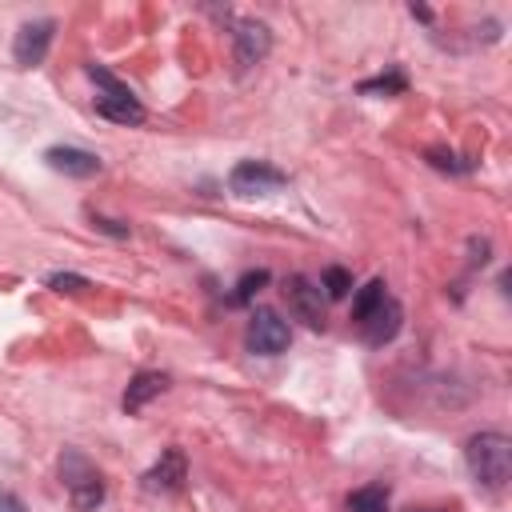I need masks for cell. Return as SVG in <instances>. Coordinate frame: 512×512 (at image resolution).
I'll return each instance as SVG.
<instances>
[{
    "instance_id": "3957f363",
    "label": "cell",
    "mask_w": 512,
    "mask_h": 512,
    "mask_svg": "<svg viewBox=\"0 0 512 512\" xmlns=\"http://www.w3.org/2000/svg\"><path fill=\"white\" fill-rule=\"evenodd\" d=\"M288 340H292V332H288V320H280V312L256 308L248 316V332H244L248 352H256V356H280L288 348Z\"/></svg>"
},
{
    "instance_id": "2e32d148",
    "label": "cell",
    "mask_w": 512,
    "mask_h": 512,
    "mask_svg": "<svg viewBox=\"0 0 512 512\" xmlns=\"http://www.w3.org/2000/svg\"><path fill=\"white\" fill-rule=\"evenodd\" d=\"M360 92H364V96H376V92H384V96H388V92H404V76H400V72H388V76L364 80Z\"/></svg>"
},
{
    "instance_id": "7402d4cb",
    "label": "cell",
    "mask_w": 512,
    "mask_h": 512,
    "mask_svg": "<svg viewBox=\"0 0 512 512\" xmlns=\"http://www.w3.org/2000/svg\"><path fill=\"white\" fill-rule=\"evenodd\" d=\"M408 512H444V508H408Z\"/></svg>"
},
{
    "instance_id": "4fadbf2b",
    "label": "cell",
    "mask_w": 512,
    "mask_h": 512,
    "mask_svg": "<svg viewBox=\"0 0 512 512\" xmlns=\"http://www.w3.org/2000/svg\"><path fill=\"white\" fill-rule=\"evenodd\" d=\"M348 512H388V484H364L348 496Z\"/></svg>"
},
{
    "instance_id": "ac0fdd59",
    "label": "cell",
    "mask_w": 512,
    "mask_h": 512,
    "mask_svg": "<svg viewBox=\"0 0 512 512\" xmlns=\"http://www.w3.org/2000/svg\"><path fill=\"white\" fill-rule=\"evenodd\" d=\"M48 288H56V292H84L88 280L76 276V272H52V276H48Z\"/></svg>"
},
{
    "instance_id": "9a60e30c",
    "label": "cell",
    "mask_w": 512,
    "mask_h": 512,
    "mask_svg": "<svg viewBox=\"0 0 512 512\" xmlns=\"http://www.w3.org/2000/svg\"><path fill=\"white\" fill-rule=\"evenodd\" d=\"M388 292H384V280H368L364 288H356V300H352V320H360V316H368L380 300H384Z\"/></svg>"
},
{
    "instance_id": "8fae6325",
    "label": "cell",
    "mask_w": 512,
    "mask_h": 512,
    "mask_svg": "<svg viewBox=\"0 0 512 512\" xmlns=\"http://www.w3.org/2000/svg\"><path fill=\"white\" fill-rule=\"evenodd\" d=\"M96 112H100L104 120H116V124H144V104L132 96V88L96 96Z\"/></svg>"
},
{
    "instance_id": "7c38bea8",
    "label": "cell",
    "mask_w": 512,
    "mask_h": 512,
    "mask_svg": "<svg viewBox=\"0 0 512 512\" xmlns=\"http://www.w3.org/2000/svg\"><path fill=\"white\" fill-rule=\"evenodd\" d=\"M168 388V376L164 372H136L124 388V412H140L152 396H160Z\"/></svg>"
},
{
    "instance_id": "8992f818",
    "label": "cell",
    "mask_w": 512,
    "mask_h": 512,
    "mask_svg": "<svg viewBox=\"0 0 512 512\" xmlns=\"http://www.w3.org/2000/svg\"><path fill=\"white\" fill-rule=\"evenodd\" d=\"M52 36H56V20H28V24H20V32L12 40L16 64H24V68L40 64L48 56V48H52Z\"/></svg>"
},
{
    "instance_id": "d6986e66",
    "label": "cell",
    "mask_w": 512,
    "mask_h": 512,
    "mask_svg": "<svg viewBox=\"0 0 512 512\" xmlns=\"http://www.w3.org/2000/svg\"><path fill=\"white\" fill-rule=\"evenodd\" d=\"M92 224H96L100 232H108V236H128V224H120V220H104V216H92Z\"/></svg>"
},
{
    "instance_id": "ba28073f",
    "label": "cell",
    "mask_w": 512,
    "mask_h": 512,
    "mask_svg": "<svg viewBox=\"0 0 512 512\" xmlns=\"http://www.w3.org/2000/svg\"><path fill=\"white\" fill-rule=\"evenodd\" d=\"M232 44H236V64H240V68H252V64H260V60L268 56L272 36H268V28L256 24V20H236V24H232Z\"/></svg>"
},
{
    "instance_id": "30bf717a",
    "label": "cell",
    "mask_w": 512,
    "mask_h": 512,
    "mask_svg": "<svg viewBox=\"0 0 512 512\" xmlns=\"http://www.w3.org/2000/svg\"><path fill=\"white\" fill-rule=\"evenodd\" d=\"M184 480H188V468H184V452L180 448H168L156 460V468L144 472V488L148 492H180Z\"/></svg>"
},
{
    "instance_id": "6da1fadb",
    "label": "cell",
    "mask_w": 512,
    "mask_h": 512,
    "mask_svg": "<svg viewBox=\"0 0 512 512\" xmlns=\"http://www.w3.org/2000/svg\"><path fill=\"white\" fill-rule=\"evenodd\" d=\"M472 476L484 488H504L512 476V440L504 432H476L464 448Z\"/></svg>"
},
{
    "instance_id": "e0dca14e",
    "label": "cell",
    "mask_w": 512,
    "mask_h": 512,
    "mask_svg": "<svg viewBox=\"0 0 512 512\" xmlns=\"http://www.w3.org/2000/svg\"><path fill=\"white\" fill-rule=\"evenodd\" d=\"M264 284H268V272H264V268L244 272V276H240V284H236V292H232V304H244V300H248L256 288H264Z\"/></svg>"
},
{
    "instance_id": "5bb4252c",
    "label": "cell",
    "mask_w": 512,
    "mask_h": 512,
    "mask_svg": "<svg viewBox=\"0 0 512 512\" xmlns=\"http://www.w3.org/2000/svg\"><path fill=\"white\" fill-rule=\"evenodd\" d=\"M320 288H324V296H328V300H344V296H348V288H352V272H348V268H340V264H332V268H324Z\"/></svg>"
},
{
    "instance_id": "277c9868",
    "label": "cell",
    "mask_w": 512,
    "mask_h": 512,
    "mask_svg": "<svg viewBox=\"0 0 512 512\" xmlns=\"http://www.w3.org/2000/svg\"><path fill=\"white\" fill-rule=\"evenodd\" d=\"M288 184V176L276 168V164H268V160H240L232 172H228V188L236 192V196H272V192H280Z\"/></svg>"
},
{
    "instance_id": "44dd1931",
    "label": "cell",
    "mask_w": 512,
    "mask_h": 512,
    "mask_svg": "<svg viewBox=\"0 0 512 512\" xmlns=\"http://www.w3.org/2000/svg\"><path fill=\"white\" fill-rule=\"evenodd\" d=\"M412 16H420V20H432V12H428L424 4H412Z\"/></svg>"
},
{
    "instance_id": "9c48e42d",
    "label": "cell",
    "mask_w": 512,
    "mask_h": 512,
    "mask_svg": "<svg viewBox=\"0 0 512 512\" xmlns=\"http://www.w3.org/2000/svg\"><path fill=\"white\" fill-rule=\"evenodd\" d=\"M44 160H48L52 172H64V176H76V180H88V176L100 172V156L88 152V148H72V144H56V148H48Z\"/></svg>"
},
{
    "instance_id": "7a4b0ae2",
    "label": "cell",
    "mask_w": 512,
    "mask_h": 512,
    "mask_svg": "<svg viewBox=\"0 0 512 512\" xmlns=\"http://www.w3.org/2000/svg\"><path fill=\"white\" fill-rule=\"evenodd\" d=\"M60 480H64L68 500H72L76 512H96L104 504V480H100L96 464L80 448H64V456H60Z\"/></svg>"
},
{
    "instance_id": "52a82bcc",
    "label": "cell",
    "mask_w": 512,
    "mask_h": 512,
    "mask_svg": "<svg viewBox=\"0 0 512 512\" xmlns=\"http://www.w3.org/2000/svg\"><path fill=\"white\" fill-rule=\"evenodd\" d=\"M356 324H360V336H364L372 348H380V344H388V340L400 332V324H404V308H400V300L384 296V300H380L368 316H360Z\"/></svg>"
},
{
    "instance_id": "5b68a950",
    "label": "cell",
    "mask_w": 512,
    "mask_h": 512,
    "mask_svg": "<svg viewBox=\"0 0 512 512\" xmlns=\"http://www.w3.org/2000/svg\"><path fill=\"white\" fill-rule=\"evenodd\" d=\"M284 300H288V308L296 312V320H304L308 328H324V292H320V284L316 280H308V276H292L288 284H284Z\"/></svg>"
},
{
    "instance_id": "ffe728a7",
    "label": "cell",
    "mask_w": 512,
    "mask_h": 512,
    "mask_svg": "<svg viewBox=\"0 0 512 512\" xmlns=\"http://www.w3.org/2000/svg\"><path fill=\"white\" fill-rule=\"evenodd\" d=\"M0 512H24V504L12 492H0Z\"/></svg>"
}]
</instances>
